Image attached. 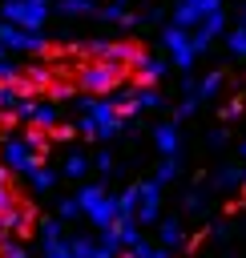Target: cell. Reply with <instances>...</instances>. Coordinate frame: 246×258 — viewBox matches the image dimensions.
Returning a JSON list of instances; mask_svg holds the SVG:
<instances>
[{"instance_id":"cell-11","label":"cell","mask_w":246,"mask_h":258,"mask_svg":"<svg viewBox=\"0 0 246 258\" xmlns=\"http://www.w3.org/2000/svg\"><path fill=\"white\" fill-rule=\"evenodd\" d=\"M81 214V206H77V198H69L65 206H60V218H77Z\"/></svg>"},{"instance_id":"cell-9","label":"cell","mask_w":246,"mask_h":258,"mask_svg":"<svg viewBox=\"0 0 246 258\" xmlns=\"http://www.w3.org/2000/svg\"><path fill=\"white\" fill-rule=\"evenodd\" d=\"M157 145H161V149H173V145H177V133H173L169 125H165V129H157Z\"/></svg>"},{"instance_id":"cell-1","label":"cell","mask_w":246,"mask_h":258,"mask_svg":"<svg viewBox=\"0 0 246 258\" xmlns=\"http://www.w3.org/2000/svg\"><path fill=\"white\" fill-rule=\"evenodd\" d=\"M32 222H36V210H32V202H16L12 210H4L0 214V226H4V234H12V238H20V234H28L32 230Z\"/></svg>"},{"instance_id":"cell-12","label":"cell","mask_w":246,"mask_h":258,"mask_svg":"<svg viewBox=\"0 0 246 258\" xmlns=\"http://www.w3.org/2000/svg\"><path fill=\"white\" fill-rule=\"evenodd\" d=\"M173 173H177V169H173V161H165V165H161V173H157V185H161V181H169Z\"/></svg>"},{"instance_id":"cell-10","label":"cell","mask_w":246,"mask_h":258,"mask_svg":"<svg viewBox=\"0 0 246 258\" xmlns=\"http://www.w3.org/2000/svg\"><path fill=\"white\" fill-rule=\"evenodd\" d=\"M44 258H73V254H69V246H65V242H56V246H48V250H44Z\"/></svg>"},{"instance_id":"cell-7","label":"cell","mask_w":246,"mask_h":258,"mask_svg":"<svg viewBox=\"0 0 246 258\" xmlns=\"http://www.w3.org/2000/svg\"><path fill=\"white\" fill-rule=\"evenodd\" d=\"M85 169H89V161H85L81 153H69V157H65V173H69V177H81Z\"/></svg>"},{"instance_id":"cell-13","label":"cell","mask_w":246,"mask_h":258,"mask_svg":"<svg viewBox=\"0 0 246 258\" xmlns=\"http://www.w3.org/2000/svg\"><path fill=\"white\" fill-rule=\"evenodd\" d=\"M149 258H173V254H169L165 246H153V250H149Z\"/></svg>"},{"instance_id":"cell-2","label":"cell","mask_w":246,"mask_h":258,"mask_svg":"<svg viewBox=\"0 0 246 258\" xmlns=\"http://www.w3.org/2000/svg\"><path fill=\"white\" fill-rule=\"evenodd\" d=\"M133 218H141V222H157V181L137 185V210H133Z\"/></svg>"},{"instance_id":"cell-5","label":"cell","mask_w":246,"mask_h":258,"mask_svg":"<svg viewBox=\"0 0 246 258\" xmlns=\"http://www.w3.org/2000/svg\"><path fill=\"white\" fill-rule=\"evenodd\" d=\"M60 234H65V226H60L56 218H44V222H40V246H44V250L56 246V242H65Z\"/></svg>"},{"instance_id":"cell-6","label":"cell","mask_w":246,"mask_h":258,"mask_svg":"<svg viewBox=\"0 0 246 258\" xmlns=\"http://www.w3.org/2000/svg\"><path fill=\"white\" fill-rule=\"evenodd\" d=\"M65 246H69V254H73V258H89L97 242H93V238H69Z\"/></svg>"},{"instance_id":"cell-8","label":"cell","mask_w":246,"mask_h":258,"mask_svg":"<svg viewBox=\"0 0 246 258\" xmlns=\"http://www.w3.org/2000/svg\"><path fill=\"white\" fill-rule=\"evenodd\" d=\"M97 246H105V250H113V254H117V250H121V238H117V230H113V226H105Z\"/></svg>"},{"instance_id":"cell-3","label":"cell","mask_w":246,"mask_h":258,"mask_svg":"<svg viewBox=\"0 0 246 258\" xmlns=\"http://www.w3.org/2000/svg\"><path fill=\"white\" fill-rule=\"evenodd\" d=\"M85 214H89V222H93L97 230H105V226H113V218H117V202H113L109 194H101V198H97Z\"/></svg>"},{"instance_id":"cell-4","label":"cell","mask_w":246,"mask_h":258,"mask_svg":"<svg viewBox=\"0 0 246 258\" xmlns=\"http://www.w3.org/2000/svg\"><path fill=\"white\" fill-rule=\"evenodd\" d=\"M157 242H161V246H165L169 254H173V250H186V246H190V242H186V234H181V226H177L173 218H169V222H161V230H157Z\"/></svg>"}]
</instances>
